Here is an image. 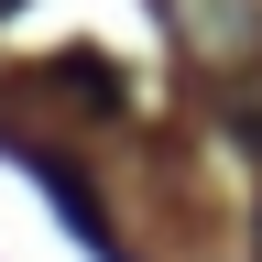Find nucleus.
Returning <instances> with one entry per match:
<instances>
[{"mask_svg": "<svg viewBox=\"0 0 262 262\" xmlns=\"http://www.w3.org/2000/svg\"><path fill=\"white\" fill-rule=\"evenodd\" d=\"M164 22L196 66H262V0H164Z\"/></svg>", "mask_w": 262, "mask_h": 262, "instance_id": "nucleus-1", "label": "nucleus"}, {"mask_svg": "<svg viewBox=\"0 0 262 262\" xmlns=\"http://www.w3.org/2000/svg\"><path fill=\"white\" fill-rule=\"evenodd\" d=\"M44 88H66V98H88V110H120V98H131L110 55H55V66H44Z\"/></svg>", "mask_w": 262, "mask_h": 262, "instance_id": "nucleus-2", "label": "nucleus"}, {"mask_svg": "<svg viewBox=\"0 0 262 262\" xmlns=\"http://www.w3.org/2000/svg\"><path fill=\"white\" fill-rule=\"evenodd\" d=\"M11 11H22V0H0V22H11Z\"/></svg>", "mask_w": 262, "mask_h": 262, "instance_id": "nucleus-3", "label": "nucleus"}]
</instances>
